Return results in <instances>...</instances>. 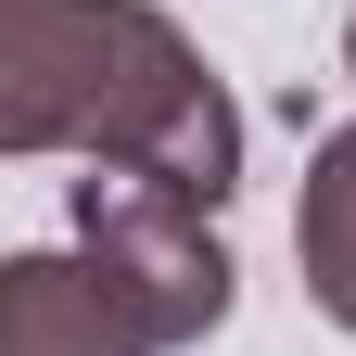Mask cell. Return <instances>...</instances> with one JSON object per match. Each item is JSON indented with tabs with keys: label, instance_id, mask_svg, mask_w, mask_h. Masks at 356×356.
Returning <instances> with one entry per match:
<instances>
[{
	"label": "cell",
	"instance_id": "3957f363",
	"mask_svg": "<svg viewBox=\"0 0 356 356\" xmlns=\"http://www.w3.org/2000/svg\"><path fill=\"white\" fill-rule=\"evenodd\" d=\"M0 356H153V331L115 305L102 267L26 254L13 280H0Z\"/></svg>",
	"mask_w": 356,
	"mask_h": 356
},
{
	"label": "cell",
	"instance_id": "7a4b0ae2",
	"mask_svg": "<svg viewBox=\"0 0 356 356\" xmlns=\"http://www.w3.org/2000/svg\"><path fill=\"white\" fill-rule=\"evenodd\" d=\"M76 229H89V254H102L115 305L153 343H191V331L229 318V254H216V229H204V191H165V178H140V165H89L76 178Z\"/></svg>",
	"mask_w": 356,
	"mask_h": 356
},
{
	"label": "cell",
	"instance_id": "277c9868",
	"mask_svg": "<svg viewBox=\"0 0 356 356\" xmlns=\"http://www.w3.org/2000/svg\"><path fill=\"white\" fill-rule=\"evenodd\" d=\"M293 254H305V293H318L331 318L356 331V127H343V140H318V165H305Z\"/></svg>",
	"mask_w": 356,
	"mask_h": 356
},
{
	"label": "cell",
	"instance_id": "5b68a950",
	"mask_svg": "<svg viewBox=\"0 0 356 356\" xmlns=\"http://www.w3.org/2000/svg\"><path fill=\"white\" fill-rule=\"evenodd\" d=\"M343 64H356V26H343Z\"/></svg>",
	"mask_w": 356,
	"mask_h": 356
},
{
	"label": "cell",
	"instance_id": "6da1fadb",
	"mask_svg": "<svg viewBox=\"0 0 356 356\" xmlns=\"http://www.w3.org/2000/svg\"><path fill=\"white\" fill-rule=\"evenodd\" d=\"M0 140L140 165L165 191H229L242 127L191 64V38L140 0H0Z\"/></svg>",
	"mask_w": 356,
	"mask_h": 356
}]
</instances>
